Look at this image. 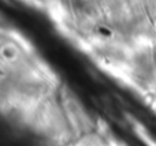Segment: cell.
Returning a JSON list of instances; mask_svg holds the SVG:
<instances>
[{
	"label": "cell",
	"mask_w": 156,
	"mask_h": 146,
	"mask_svg": "<svg viewBox=\"0 0 156 146\" xmlns=\"http://www.w3.org/2000/svg\"><path fill=\"white\" fill-rule=\"evenodd\" d=\"M155 7H156V0H155Z\"/></svg>",
	"instance_id": "cell-1"
}]
</instances>
